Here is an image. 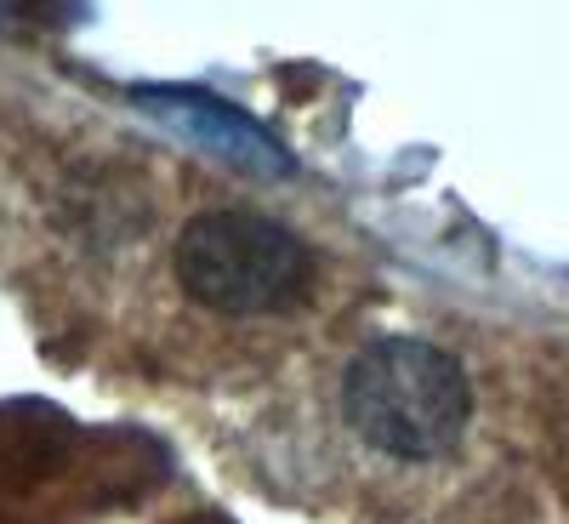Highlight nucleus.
Masks as SVG:
<instances>
[{
  "label": "nucleus",
  "instance_id": "nucleus-1",
  "mask_svg": "<svg viewBox=\"0 0 569 524\" xmlns=\"http://www.w3.org/2000/svg\"><path fill=\"white\" fill-rule=\"evenodd\" d=\"M342 416L370 451L399 462H433L467 434L472 383L456 354L421 337H382L348 359Z\"/></svg>",
  "mask_w": 569,
  "mask_h": 524
},
{
  "label": "nucleus",
  "instance_id": "nucleus-2",
  "mask_svg": "<svg viewBox=\"0 0 569 524\" xmlns=\"http://www.w3.org/2000/svg\"><path fill=\"white\" fill-rule=\"evenodd\" d=\"M177 279L211 314H284L313 291V251L262 211H200L177 234Z\"/></svg>",
  "mask_w": 569,
  "mask_h": 524
}]
</instances>
